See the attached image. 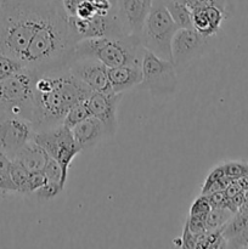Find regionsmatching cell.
I'll list each match as a JSON object with an SVG mask.
<instances>
[{"label": "cell", "mask_w": 248, "mask_h": 249, "mask_svg": "<svg viewBox=\"0 0 248 249\" xmlns=\"http://www.w3.org/2000/svg\"><path fill=\"white\" fill-rule=\"evenodd\" d=\"M48 158L49 155L46 153V151H44L32 139L17 152L12 160H16L17 163L23 165L28 172H40L43 170Z\"/></svg>", "instance_id": "2e32d148"}, {"label": "cell", "mask_w": 248, "mask_h": 249, "mask_svg": "<svg viewBox=\"0 0 248 249\" xmlns=\"http://www.w3.org/2000/svg\"><path fill=\"white\" fill-rule=\"evenodd\" d=\"M34 128L27 119L0 116V151L14 158L19 150L33 139Z\"/></svg>", "instance_id": "30bf717a"}, {"label": "cell", "mask_w": 248, "mask_h": 249, "mask_svg": "<svg viewBox=\"0 0 248 249\" xmlns=\"http://www.w3.org/2000/svg\"><path fill=\"white\" fill-rule=\"evenodd\" d=\"M53 7L7 2L0 12V53L21 61L32 38Z\"/></svg>", "instance_id": "3957f363"}, {"label": "cell", "mask_w": 248, "mask_h": 249, "mask_svg": "<svg viewBox=\"0 0 248 249\" xmlns=\"http://www.w3.org/2000/svg\"><path fill=\"white\" fill-rule=\"evenodd\" d=\"M209 39L194 28L177 29L172 40V61L177 73L207 53Z\"/></svg>", "instance_id": "ba28073f"}, {"label": "cell", "mask_w": 248, "mask_h": 249, "mask_svg": "<svg viewBox=\"0 0 248 249\" xmlns=\"http://www.w3.org/2000/svg\"><path fill=\"white\" fill-rule=\"evenodd\" d=\"M108 79L112 92H125L139 87L142 82V70L138 65H125L108 68Z\"/></svg>", "instance_id": "9a60e30c"}, {"label": "cell", "mask_w": 248, "mask_h": 249, "mask_svg": "<svg viewBox=\"0 0 248 249\" xmlns=\"http://www.w3.org/2000/svg\"><path fill=\"white\" fill-rule=\"evenodd\" d=\"M34 89L35 102L32 119L34 131L63 124L71 107L85 101L92 92L68 67L38 74Z\"/></svg>", "instance_id": "6da1fadb"}, {"label": "cell", "mask_w": 248, "mask_h": 249, "mask_svg": "<svg viewBox=\"0 0 248 249\" xmlns=\"http://www.w3.org/2000/svg\"><path fill=\"white\" fill-rule=\"evenodd\" d=\"M163 1H167V0H163Z\"/></svg>", "instance_id": "8d00e7d4"}, {"label": "cell", "mask_w": 248, "mask_h": 249, "mask_svg": "<svg viewBox=\"0 0 248 249\" xmlns=\"http://www.w3.org/2000/svg\"><path fill=\"white\" fill-rule=\"evenodd\" d=\"M68 68L92 91L112 92L108 68L100 61L95 58H75L70 63Z\"/></svg>", "instance_id": "7c38bea8"}, {"label": "cell", "mask_w": 248, "mask_h": 249, "mask_svg": "<svg viewBox=\"0 0 248 249\" xmlns=\"http://www.w3.org/2000/svg\"><path fill=\"white\" fill-rule=\"evenodd\" d=\"M41 172L44 173V175L46 177L48 181H53V182H58L61 185L63 190H65L66 185L63 184L62 181V169H61L60 164L57 163V160H53V157L49 156L48 160H46L45 165H44L43 170Z\"/></svg>", "instance_id": "603a6c76"}, {"label": "cell", "mask_w": 248, "mask_h": 249, "mask_svg": "<svg viewBox=\"0 0 248 249\" xmlns=\"http://www.w3.org/2000/svg\"><path fill=\"white\" fill-rule=\"evenodd\" d=\"M90 116H91V113H90L89 107H88V102L87 100H85V101L78 102L74 106L71 107L70 111L66 114L65 119H63V124H65L67 128L72 129L75 124L80 123V122H83L84 119L89 118Z\"/></svg>", "instance_id": "d6986e66"}, {"label": "cell", "mask_w": 248, "mask_h": 249, "mask_svg": "<svg viewBox=\"0 0 248 249\" xmlns=\"http://www.w3.org/2000/svg\"><path fill=\"white\" fill-rule=\"evenodd\" d=\"M75 44L66 14L53 5L32 38L21 62L38 74L68 67L74 58Z\"/></svg>", "instance_id": "7a4b0ae2"}, {"label": "cell", "mask_w": 248, "mask_h": 249, "mask_svg": "<svg viewBox=\"0 0 248 249\" xmlns=\"http://www.w3.org/2000/svg\"><path fill=\"white\" fill-rule=\"evenodd\" d=\"M180 1H182V2H185V1H186V0H180Z\"/></svg>", "instance_id": "e575fe53"}, {"label": "cell", "mask_w": 248, "mask_h": 249, "mask_svg": "<svg viewBox=\"0 0 248 249\" xmlns=\"http://www.w3.org/2000/svg\"><path fill=\"white\" fill-rule=\"evenodd\" d=\"M185 4H186L187 9L190 11L196 9H202V7L215 6L219 7L221 11L225 12V15L229 18L232 15V1L231 0H186Z\"/></svg>", "instance_id": "ffe728a7"}, {"label": "cell", "mask_w": 248, "mask_h": 249, "mask_svg": "<svg viewBox=\"0 0 248 249\" xmlns=\"http://www.w3.org/2000/svg\"><path fill=\"white\" fill-rule=\"evenodd\" d=\"M29 173L23 165L17 163L16 160H12L11 169H10V178H11L12 182L16 186V190L18 194L24 195V190H26L27 181H28Z\"/></svg>", "instance_id": "7402d4cb"}, {"label": "cell", "mask_w": 248, "mask_h": 249, "mask_svg": "<svg viewBox=\"0 0 248 249\" xmlns=\"http://www.w3.org/2000/svg\"><path fill=\"white\" fill-rule=\"evenodd\" d=\"M233 212L225 207H219V208H212L208 215L206 218V231L216 230L220 229L232 218Z\"/></svg>", "instance_id": "ac0fdd59"}, {"label": "cell", "mask_w": 248, "mask_h": 249, "mask_svg": "<svg viewBox=\"0 0 248 249\" xmlns=\"http://www.w3.org/2000/svg\"><path fill=\"white\" fill-rule=\"evenodd\" d=\"M48 179L44 175V173L41 172H31L28 177V181H27L26 190H24V195H31L34 191L39 189V187L43 186L44 184H46Z\"/></svg>", "instance_id": "d4e9b609"}, {"label": "cell", "mask_w": 248, "mask_h": 249, "mask_svg": "<svg viewBox=\"0 0 248 249\" xmlns=\"http://www.w3.org/2000/svg\"><path fill=\"white\" fill-rule=\"evenodd\" d=\"M12 160L7 155L0 151V173L10 177V169H11Z\"/></svg>", "instance_id": "1f68e13d"}, {"label": "cell", "mask_w": 248, "mask_h": 249, "mask_svg": "<svg viewBox=\"0 0 248 249\" xmlns=\"http://www.w3.org/2000/svg\"><path fill=\"white\" fill-rule=\"evenodd\" d=\"M209 202H211L212 208H219V207H225L228 203V196L225 195V191H216L211 195H207Z\"/></svg>", "instance_id": "f546056e"}, {"label": "cell", "mask_w": 248, "mask_h": 249, "mask_svg": "<svg viewBox=\"0 0 248 249\" xmlns=\"http://www.w3.org/2000/svg\"><path fill=\"white\" fill-rule=\"evenodd\" d=\"M223 168L226 178H229L230 180L238 179V178L248 174V167L246 164H243V163L230 162L224 164Z\"/></svg>", "instance_id": "4316f807"}, {"label": "cell", "mask_w": 248, "mask_h": 249, "mask_svg": "<svg viewBox=\"0 0 248 249\" xmlns=\"http://www.w3.org/2000/svg\"><path fill=\"white\" fill-rule=\"evenodd\" d=\"M181 242H182V246H181L182 248H196L197 246V236L190 230L187 221L185 223V226H184V232H182Z\"/></svg>", "instance_id": "f1b7e54d"}, {"label": "cell", "mask_w": 248, "mask_h": 249, "mask_svg": "<svg viewBox=\"0 0 248 249\" xmlns=\"http://www.w3.org/2000/svg\"><path fill=\"white\" fill-rule=\"evenodd\" d=\"M0 2H1V6L4 7V6H6L7 2H9V0H0Z\"/></svg>", "instance_id": "d6a6232c"}, {"label": "cell", "mask_w": 248, "mask_h": 249, "mask_svg": "<svg viewBox=\"0 0 248 249\" xmlns=\"http://www.w3.org/2000/svg\"><path fill=\"white\" fill-rule=\"evenodd\" d=\"M71 33L75 41L90 38L125 36L122 29L117 14L96 15L91 18H80L77 16H66Z\"/></svg>", "instance_id": "9c48e42d"}, {"label": "cell", "mask_w": 248, "mask_h": 249, "mask_svg": "<svg viewBox=\"0 0 248 249\" xmlns=\"http://www.w3.org/2000/svg\"><path fill=\"white\" fill-rule=\"evenodd\" d=\"M142 82L139 87L153 96H169L177 89V72L172 61L163 60L151 51L143 53Z\"/></svg>", "instance_id": "52a82bcc"}, {"label": "cell", "mask_w": 248, "mask_h": 249, "mask_svg": "<svg viewBox=\"0 0 248 249\" xmlns=\"http://www.w3.org/2000/svg\"><path fill=\"white\" fill-rule=\"evenodd\" d=\"M71 130H72L73 138H74L75 142L78 143L82 152L96 147L101 141H104L105 139H108L102 122L92 116L84 119L80 123L75 124Z\"/></svg>", "instance_id": "5bb4252c"}, {"label": "cell", "mask_w": 248, "mask_h": 249, "mask_svg": "<svg viewBox=\"0 0 248 249\" xmlns=\"http://www.w3.org/2000/svg\"><path fill=\"white\" fill-rule=\"evenodd\" d=\"M177 29L164 1L152 0L150 12L140 33L141 44L146 50L158 57L172 61V40Z\"/></svg>", "instance_id": "8992f818"}, {"label": "cell", "mask_w": 248, "mask_h": 249, "mask_svg": "<svg viewBox=\"0 0 248 249\" xmlns=\"http://www.w3.org/2000/svg\"><path fill=\"white\" fill-rule=\"evenodd\" d=\"M123 97L122 92L92 91L87 99L88 107L92 117L100 119L106 129L107 138L116 135L118 125V107Z\"/></svg>", "instance_id": "8fae6325"}, {"label": "cell", "mask_w": 248, "mask_h": 249, "mask_svg": "<svg viewBox=\"0 0 248 249\" xmlns=\"http://www.w3.org/2000/svg\"><path fill=\"white\" fill-rule=\"evenodd\" d=\"M212 211L211 202L206 195L197 197L192 203L191 209H190V215H208L209 212Z\"/></svg>", "instance_id": "484cf974"}, {"label": "cell", "mask_w": 248, "mask_h": 249, "mask_svg": "<svg viewBox=\"0 0 248 249\" xmlns=\"http://www.w3.org/2000/svg\"><path fill=\"white\" fill-rule=\"evenodd\" d=\"M24 67L21 61L0 53V82L7 79Z\"/></svg>", "instance_id": "44dd1931"}, {"label": "cell", "mask_w": 248, "mask_h": 249, "mask_svg": "<svg viewBox=\"0 0 248 249\" xmlns=\"http://www.w3.org/2000/svg\"><path fill=\"white\" fill-rule=\"evenodd\" d=\"M62 191L63 189L58 182L46 181V184H44L36 191H34L33 195L38 201H51L55 197H57Z\"/></svg>", "instance_id": "cb8c5ba5"}, {"label": "cell", "mask_w": 248, "mask_h": 249, "mask_svg": "<svg viewBox=\"0 0 248 249\" xmlns=\"http://www.w3.org/2000/svg\"><path fill=\"white\" fill-rule=\"evenodd\" d=\"M164 4L177 28H194L191 11L187 9L185 2L180 1V0H167L164 1Z\"/></svg>", "instance_id": "e0dca14e"}, {"label": "cell", "mask_w": 248, "mask_h": 249, "mask_svg": "<svg viewBox=\"0 0 248 249\" xmlns=\"http://www.w3.org/2000/svg\"><path fill=\"white\" fill-rule=\"evenodd\" d=\"M2 194H4V192H0V196H1V195H2Z\"/></svg>", "instance_id": "d590c367"}, {"label": "cell", "mask_w": 248, "mask_h": 249, "mask_svg": "<svg viewBox=\"0 0 248 249\" xmlns=\"http://www.w3.org/2000/svg\"><path fill=\"white\" fill-rule=\"evenodd\" d=\"M38 73L24 66L21 71L0 82V116H12L32 123Z\"/></svg>", "instance_id": "5b68a950"}, {"label": "cell", "mask_w": 248, "mask_h": 249, "mask_svg": "<svg viewBox=\"0 0 248 249\" xmlns=\"http://www.w3.org/2000/svg\"><path fill=\"white\" fill-rule=\"evenodd\" d=\"M145 48L140 36L130 34L123 36L83 39L75 44L74 58H95L107 68L125 65L141 66Z\"/></svg>", "instance_id": "277c9868"}, {"label": "cell", "mask_w": 248, "mask_h": 249, "mask_svg": "<svg viewBox=\"0 0 248 249\" xmlns=\"http://www.w3.org/2000/svg\"><path fill=\"white\" fill-rule=\"evenodd\" d=\"M1 10H2V6H1V2H0V12H1Z\"/></svg>", "instance_id": "836d02e7"}, {"label": "cell", "mask_w": 248, "mask_h": 249, "mask_svg": "<svg viewBox=\"0 0 248 249\" xmlns=\"http://www.w3.org/2000/svg\"><path fill=\"white\" fill-rule=\"evenodd\" d=\"M206 218L207 215H190V218L186 220L190 230L196 236L206 232Z\"/></svg>", "instance_id": "83f0119b"}, {"label": "cell", "mask_w": 248, "mask_h": 249, "mask_svg": "<svg viewBox=\"0 0 248 249\" xmlns=\"http://www.w3.org/2000/svg\"><path fill=\"white\" fill-rule=\"evenodd\" d=\"M9 2L34 7H50L53 5V0H9Z\"/></svg>", "instance_id": "4dcf8cb0"}, {"label": "cell", "mask_w": 248, "mask_h": 249, "mask_svg": "<svg viewBox=\"0 0 248 249\" xmlns=\"http://www.w3.org/2000/svg\"><path fill=\"white\" fill-rule=\"evenodd\" d=\"M117 17L125 36H140L152 0H116Z\"/></svg>", "instance_id": "4fadbf2b"}]
</instances>
